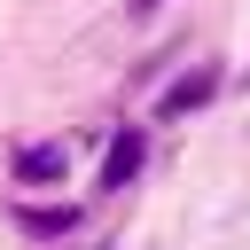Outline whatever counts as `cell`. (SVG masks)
<instances>
[{
  "instance_id": "6da1fadb",
  "label": "cell",
  "mask_w": 250,
  "mask_h": 250,
  "mask_svg": "<svg viewBox=\"0 0 250 250\" xmlns=\"http://www.w3.org/2000/svg\"><path fill=\"white\" fill-rule=\"evenodd\" d=\"M211 86H219V70H188V78L156 102V117H188V109H203V102H211Z\"/></svg>"
},
{
  "instance_id": "277c9868",
  "label": "cell",
  "mask_w": 250,
  "mask_h": 250,
  "mask_svg": "<svg viewBox=\"0 0 250 250\" xmlns=\"http://www.w3.org/2000/svg\"><path fill=\"white\" fill-rule=\"evenodd\" d=\"M23 227H31V234H62V227H70V211H23Z\"/></svg>"
},
{
  "instance_id": "3957f363",
  "label": "cell",
  "mask_w": 250,
  "mask_h": 250,
  "mask_svg": "<svg viewBox=\"0 0 250 250\" xmlns=\"http://www.w3.org/2000/svg\"><path fill=\"white\" fill-rule=\"evenodd\" d=\"M62 172V148H23L16 156V180H55Z\"/></svg>"
},
{
  "instance_id": "7a4b0ae2",
  "label": "cell",
  "mask_w": 250,
  "mask_h": 250,
  "mask_svg": "<svg viewBox=\"0 0 250 250\" xmlns=\"http://www.w3.org/2000/svg\"><path fill=\"white\" fill-rule=\"evenodd\" d=\"M141 156H148V141H141V133H117L109 156H102V188H125V180L141 172Z\"/></svg>"
},
{
  "instance_id": "5b68a950",
  "label": "cell",
  "mask_w": 250,
  "mask_h": 250,
  "mask_svg": "<svg viewBox=\"0 0 250 250\" xmlns=\"http://www.w3.org/2000/svg\"><path fill=\"white\" fill-rule=\"evenodd\" d=\"M133 8H141V16H148V8H156V0H133Z\"/></svg>"
}]
</instances>
